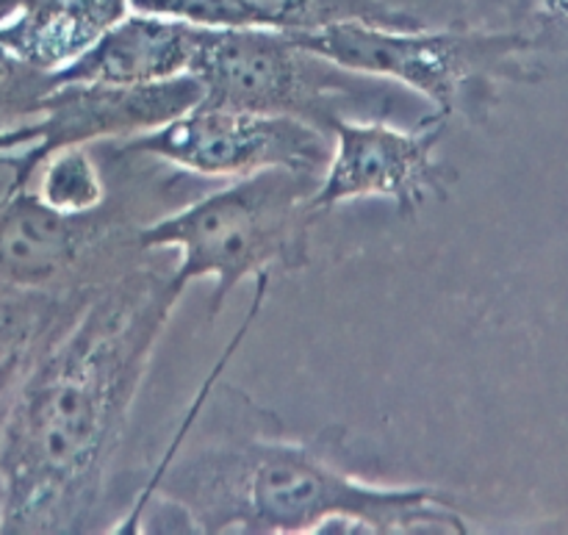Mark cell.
Masks as SVG:
<instances>
[{"mask_svg": "<svg viewBox=\"0 0 568 535\" xmlns=\"http://www.w3.org/2000/svg\"><path fill=\"white\" fill-rule=\"evenodd\" d=\"M153 253L103 283L0 427V533L98 531L109 472L186 286Z\"/></svg>", "mask_w": 568, "mask_h": 535, "instance_id": "6da1fadb", "label": "cell"}, {"mask_svg": "<svg viewBox=\"0 0 568 535\" xmlns=\"http://www.w3.org/2000/svg\"><path fill=\"white\" fill-rule=\"evenodd\" d=\"M239 420L205 431L178 425L136 503L111 533H469L458 499L438 486L377 483L349 470L344 427L314 442L236 392Z\"/></svg>", "mask_w": 568, "mask_h": 535, "instance_id": "7a4b0ae2", "label": "cell"}, {"mask_svg": "<svg viewBox=\"0 0 568 535\" xmlns=\"http://www.w3.org/2000/svg\"><path fill=\"white\" fill-rule=\"evenodd\" d=\"M320 175L264 170L153 216L139 231L148 253H178L172 275L181 286L211 281L214 320L247 277L300 272L311 261V233L320 214L311 205Z\"/></svg>", "mask_w": 568, "mask_h": 535, "instance_id": "3957f363", "label": "cell"}, {"mask_svg": "<svg viewBox=\"0 0 568 535\" xmlns=\"http://www.w3.org/2000/svg\"><path fill=\"white\" fill-rule=\"evenodd\" d=\"M344 70L397 83L433 105V114L486 122L505 87L541 81V42L521 28H414L338 22L288 31Z\"/></svg>", "mask_w": 568, "mask_h": 535, "instance_id": "277c9868", "label": "cell"}, {"mask_svg": "<svg viewBox=\"0 0 568 535\" xmlns=\"http://www.w3.org/2000/svg\"><path fill=\"white\" fill-rule=\"evenodd\" d=\"M103 148L111 198L89 214H59L31 189H6L0 198V281L31 289L103 286L148 261L139 231L161 211L159 200L175 178H144L150 159Z\"/></svg>", "mask_w": 568, "mask_h": 535, "instance_id": "5b68a950", "label": "cell"}, {"mask_svg": "<svg viewBox=\"0 0 568 535\" xmlns=\"http://www.w3.org/2000/svg\"><path fill=\"white\" fill-rule=\"evenodd\" d=\"M189 75L203 87V105L288 117L325 137L338 120L386 109L392 87L344 70L275 28H200Z\"/></svg>", "mask_w": 568, "mask_h": 535, "instance_id": "8992f818", "label": "cell"}, {"mask_svg": "<svg viewBox=\"0 0 568 535\" xmlns=\"http://www.w3.org/2000/svg\"><path fill=\"white\" fill-rule=\"evenodd\" d=\"M105 144L205 181H236L264 170L322 175L331 159V137L305 122L203 103L153 131Z\"/></svg>", "mask_w": 568, "mask_h": 535, "instance_id": "52a82bcc", "label": "cell"}, {"mask_svg": "<svg viewBox=\"0 0 568 535\" xmlns=\"http://www.w3.org/2000/svg\"><path fill=\"white\" fill-rule=\"evenodd\" d=\"M203 100L194 75L159 83H55L37 117L0 133V164L11 170L9 189H26L39 161L70 144H105L164 125Z\"/></svg>", "mask_w": 568, "mask_h": 535, "instance_id": "ba28073f", "label": "cell"}, {"mask_svg": "<svg viewBox=\"0 0 568 535\" xmlns=\"http://www.w3.org/2000/svg\"><path fill=\"white\" fill-rule=\"evenodd\" d=\"M447 120L425 117L416 128H397L381 117H349L331 128V159L314 189L316 214L383 200L397 214L416 216L430 198H449L458 172L438 155Z\"/></svg>", "mask_w": 568, "mask_h": 535, "instance_id": "9c48e42d", "label": "cell"}, {"mask_svg": "<svg viewBox=\"0 0 568 535\" xmlns=\"http://www.w3.org/2000/svg\"><path fill=\"white\" fill-rule=\"evenodd\" d=\"M200 28L166 17L128 11L81 59L55 75V83H159L189 75L197 53Z\"/></svg>", "mask_w": 568, "mask_h": 535, "instance_id": "30bf717a", "label": "cell"}, {"mask_svg": "<svg viewBox=\"0 0 568 535\" xmlns=\"http://www.w3.org/2000/svg\"><path fill=\"white\" fill-rule=\"evenodd\" d=\"M100 286L31 289L0 281V427L22 383Z\"/></svg>", "mask_w": 568, "mask_h": 535, "instance_id": "8fae6325", "label": "cell"}, {"mask_svg": "<svg viewBox=\"0 0 568 535\" xmlns=\"http://www.w3.org/2000/svg\"><path fill=\"white\" fill-rule=\"evenodd\" d=\"M128 11V0H33L0 33L28 64L59 75Z\"/></svg>", "mask_w": 568, "mask_h": 535, "instance_id": "7c38bea8", "label": "cell"}, {"mask_svg": "<svg viewBox=\"0 0 568 535\" xmlns=\"http://www.w3.org/2000/svg\"><path fill=\"white\" fill-rule=\"evenodd\" d=\"M250 28L275 31H316L338 22L414 28L422 17L388 0H233Z\"/></svg>", "mask_w": 568, "mask_h": 535, "instance_id": "4fadbf2b", "label": "cell"}, {"mask_svg": "<svg viewBox=\"0 0 568 535\" xmlns=\"http://www.w3.org/2000/svg\"><path fill=\"white\" fill-rule=\"evenodd\" d=\"M26 189L59 214H89L111 198V175L98 148L70 144L39 161Z\"/></svg>", "mask_w": 568, "mask_h": 535, "instance_id": "5bb4252c", "label": "cell"}, {"mask_svg": "<svg viewBox=\"0 0 568 535\" xmlns=\"http://www.w3.org/2000/svg\"><path fill=\"white\" fill-rule=\"evenodd\" d=\"M53 87L55 75L28 64L0 33V133L37 117Z\"/></svg>", "mask_w": 568, "mask_h": 535, "instance_id": "9a60e30c", "label": "cell"}, {"mask_svg": "<svg viewBox=\"0 0 568 535\" xmlns=\"http://www.w3.org/2000/svg\"><path fill=\"white\" fill-rule=\"evenodd\" d=\"M131 11L166 17L194 28H250L233 0H128Z\"/></svg>", "mask_w": 568, "mask_h": 535, "instance_id": "2e32d148", "label": "cell"}, {"mask_svg": "<svg viewBox=\"0 0 568 535\" xmlns=\"http://www.w3.org/2000/svg\"><path fill=\"white\" fill-rule=\"evenodd\" d=\"M516 17L530 22V37L549 48L558 37L568 39V0H510Z\"/></svg>", "mask_w": 568, "mask_h": 535, "instance_id": "e0dca14e", "label": "cell"}, {"mask_svg": "<svg viewBox=\"0 0 568 535\" xmlns=\"http://www.w3.org/2000/svg\"><path fill=\"white\" fill-rule=\"evenodd\" d=\"M28 3H33V0H0V26L9 22L14 14H20Z\"/></svg>", "mask_w": 568, "mask_h": 535, "instance_id": "ac0fdd59", "label": "cell"}]
</instances>
